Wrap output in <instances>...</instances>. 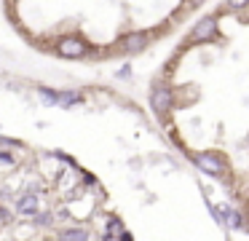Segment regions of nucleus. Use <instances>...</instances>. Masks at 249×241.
Returning <instances> with one entry per match:
<instances>
[{"label": "nucleus", "mask_w": 249, "mask_h": 241, "mask_svg": "<svg viewBox=\"0 0 249 241\" xmlns=\"http://www.w3.org/2000/svg\"><path fill=\"white\" fill-rule=\"evenodd\" d=\"M222 40L220 32V14H204L193 21V27L188 30L182 40V51L185 48H198V46H214Z\"/></svg>", "instance_id": "nucleus-2"}, {"label": "nucleus", "mask_w": 249, "mask_h": 241, "mask_svg": "<svg viewBox=\"0 0 249 241\" xmlns=\"http://www.w3.org/2000/svg\"><path fill=\"white\" fill-rule=\"evenodd\" d=\"M131 73H134V70H131V64H129V62H126L124 67H121L118 73H115V78H118V80H126V78H131Z\"/></svg>", "instance_id": "nucleus-15"}, {"label": "nucleus", "mask_w": 249, "mask_h": 241, "mask_svg": "<svg viewBox=\"0 0 249 241\" xmlns=\"http://www.w3.org/2000/svg\"><path fill=\"white\" fill-rule=\"evenodd\" d=\"M56 241H91V230L83 225H65L56 233Z\"/></svg>", "instance_id": "nucleus-8"}, {"label": "nucleus", "mask_w": 249, "mask_h": 241, "mask_svg": "<svg viewBox=\"0 0 249 241\" xmlns=\"http://www.w3.org/2000/svg\"><path fill=\"white\" fill-rule=\"evenodd\" d=\"M49 48L56 59H65V62H83V59H97L99 54H105L81 30H67L54 35L49 40Z\"/></svg>", "instance_id": "nucleus-1"}, {"label": "nucleus", "mask_w": 249, "mask_h": 241, "mask_svg": "<svg viewBox=\"0 0 249 241\" xmlns=\"http://www.w3.org/2000/svg\"><path fill=\"white\" fill-rule=\"evenodd\" d=\"M0 164H6V166H17V155L0 148Z\"/></svg>", "instance_id": "nucleus-14"}, {"label": "nucleus", "mask_w": 249, "mask_h": 241, "mask_svg": "<svg viewBox=\"0 0 249 241\" xmlns=\"http://www.w3.org/2000/svg\"><path fill=\"white\" fill-rule=\"evenodd\" d=\"M190 161H193V166L206 177L222 180V177L228 174V158L220 150H198V153H190Z\"/></svg>", "instance_id": "nucleus-5"}, {"label": "nucleus", "mask_w": 249, "mask_h": 241, "mask_svg": "<svg viewBox=\"0 0 249 241\" xmlns=\"http://www.w3.org/2000/svg\"><path fill=\"white\" fill-rule=\"evenodd\" d=\"M249 11V0H222V8L217 14H238L244 16Z\"/></svg>", "instance_id": "nucleus-11"}, {"label": "nucleus", "mask_w": 249, "mask_h": 241, "mask_svg": "<svg viewBox=\"0 0 249 241\" xmlns=\"http://www.w3.org/2000/svg\"><path fill=\"white\" fill-rule=\"evenodd\" d=\"M33 222L38 225V228H54V222H56V214L51 212V209H38V214L33 217Z\"/></svg>", "instance_id": "nucleus-12"}, {"label": "nucleus", "mask_w": 249, "mask_h": 241, "mask_svg": "<svg viewBox=\"0 0 249 241\" xmlns=\"http://www.w3.org/2000/svg\"><path fill=\"white\" fill-rule=\"evenodd\" d=\"M156 40V32L142 30V27H134V30H124L113 43V51L121 54V56H137V54H145L150 48V43Z\"/></svg>", "instance_id": "nucleus-4"}, {"label": "nucleus", "mask_w": 249, "mask_h": 241, "mask_svg": "<svg viewBox=\"0 0 249 241\" xmlns=\"http://www.w3.org/2000/svg\"><path fill=\"white\" fill-rule=\"evenodd\" d=\"M86 102V91L81 89H56V107L62 110H72V107H81Z\"/></svg>", "instance_id": "nucleus-7"}, {"label": "nucleus", "mask_w": 249, "mask_h": 241, "mask_svg": "<svg viewBox=\"0 0 249 241\" xmlns=\"http://www.w3.org/2000/svg\"><path fill=\"white\" fill-rule=\"evenodd\" d=\"M8 3H19V0H8Z\"/></svg>", "instance_id": "nucleus-18"}, {"label": "nucleus", "mask_w": 249, "mask_h": 241, "mask_svg": "<svg viewBox=\"0 0 249 241\" xmlns=\"http://www.w3.org/2000/svg\"><path fill=\"white\" fill-rule=\"evenodd\" d=\"M14 217H17V212H11V206H6V204H0V225H11Z\"/></svg>", "instance_id": "nucleus-13"}, {"label": "nucleus", "mask_w": 249, "mask_h": 241, "mask_svg": "<svg viewBox=\"0 0 249 241\" xmlns=\"http://www.w3.org/2000/svg\"><path fill=\"white\" fill-rule=\"evenodd\" d=\"M201 3V0H185V8H190V5H193V8H196V5H198Z\"/></svg>", "instance_id": "nucleus-17"}, {"label": "nucleus", "mask_w": 249, "mask_h": 241, "mask_svg": "<svg viewBox=\"0 0 249 241\" xmlns=\"http://www.w3.org/2000/svg\"><path fill=\"white\" fill-rule=\"evenodd\" d=\"M118 241H134V236H131V230L121 228V233H118Z\"/></svg>", "instance_id": "nucleus-16"}, {"label": "nucleus", "mask_w": 249, "mask_h": 241, "mask_svg": "<svg viewBox=\"0 0 249 241\" xmlns=\"http://www.w3.org/2000/svg\"><path fill=\"white\" fill-rule=\"evenodd\" d=\"M38 209H40V196H38V190H24V193H19L17 206H14V212H17L19 217L33 220L35 214H38Z\"/></svg>", "instance_id": "nucleus-6"}, {"label": "nucleus", "mask_w": 249, "mask_h": 241, "mask_svg": "<svg viewBox=\"0 0 249 241\" xmlns=\"http://www.w3.org/2000/svg\"><path fill=\"white\" fill-rule=\"evenodd\" d=\"M35 96L43 102L46 107H56V86H35Z\"/></svg>", "instance_id": "nucleus-10"}, {"label": "nucleus", "mask_w": 249, "mask_h": 241, "mask_svg": "<svg viewBox=\"0 0 249 241\" xmlns=\"http://www.w3.org/2000/svg\"><path fill=\"white\" fill-rule=\"evenodd\" d=\"M147 105H150V112L158 121H166L177 107V89L166 78H156L147 89Z\"/></svg>", "instance_id": "nucleus-3"}, {"label": "nucleus", "mask_w": 249, "mask_h": 241, "mask_svg": "<svg viewBox=\"0 0 249 241\" xmlns=\"http://www.w3.org/2000/svg\"><path fill=\"white\" fill-rule=\"evenodd\" d=\"M220 212H222V222H225V228H231V230H241L244 228L241 209H236V206H220Z\"/></svg>", "instance_id": "nucleus-9"}]
</instances>
